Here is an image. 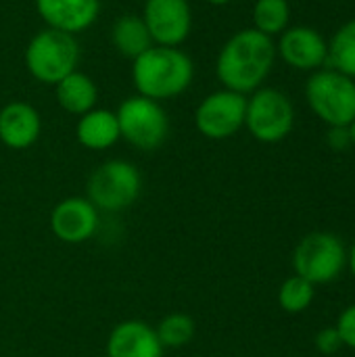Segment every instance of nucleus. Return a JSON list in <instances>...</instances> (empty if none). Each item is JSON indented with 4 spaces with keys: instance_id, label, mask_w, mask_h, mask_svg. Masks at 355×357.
I'll list each match as a JSON object with an SVG mask.
<instances>
[{
    "instance_id": "1",
    "label": "nucleus",
    "mask_w": 355,
    "mask_h": 357,
    "mask_svg": "<svg viewBox=\"0 0 355 357\" xmlns=\"http://www.w3.org/2000/svg\"><path fill=\"white\" fill-rule=\"evenodd\" d=\"M276 61V44L270 36L247 27L236 31L220 48L216 75L226 90L251 94L262 88Z\"/></svg>"
},
{
    "instance_id": "2",
    "label": "nucleus",
    "mask_w": 355,
    "mask_h": 357,
    "mask_svg": "<svg viewBox=\"0 0 355 357\" xmlns=\"http://www.w3.org/2000/svg\"><path fill=\"white\" fill-rule=\"evenodd\" d=\"M195 79L192 59L178 46H151L132 61V84L140 96L157 102L176 98Z\"/></svg>"
},
{
    "instance_id": "3",
    "label": "nucleus",
    "mask_w": 355,
    "mask_h": 357,
    "mask_svg": "<svg viewBox=\"0 0 355 357\" xmlns=\"http://www.w3.org/2000/svg\"><path fill=\"white\" fill-rule=\"evenodd\" d=\"M23 59L36 82L54 86L77 69L80 44L75 36L46 27L27 42Z\"/></svg>"
},
{
    "instance_id": "4",
    "label": "nucleus",
    "mask_w": 355,
    "mask_h": 357,
    "mask_svg": "<svg viewBox=\"0 0 355 357\" xmlns=\"http://www.w3.org/2000/svg\"><path fill=\"white\" fill-rule=\"evenodd\" d=\"M305 98L312 111L331 128H347L355 119V79L331 67L310 75Z\"/></svg>"
},
{
    "instance_id": "5",
    "label": "nucleus",
    "mask_w": 355,
    "mask_h": 357,
    "mask_svg": "<svg viewBox=\"0 0 355 357\" xmlns=\"http://www.w3.org/2000/svg\"><path fill=\"white\" fill-rule=\"evenodd\" d=\"M142 178L134 163L111 159L98 165L88 178V201L100 211H123L140 197Z\"/></svg>"
},
{
    "instance_id": "6",
    "label": "nucleus",
    "mask_w": 355,
    "mask_h": 357,
    "mask_svg": "<svg viewBox=\"0 0 355 357\" xmlns=\"http://www.w3.org/2000/svg\"><path fill=\"white\" fill-rule=\"evenodd\" d=\"M119 136L140 151H157L169 134V117L161 102L134 94L115 111Z\"/></svg>"
},
{
    "instance_id": "7",
    "label": "nucleus",
    "mask_w": 355,
    "mask_h": 357,
    "mask_svg": "<svg viewBox=\"0 0 355 357\" xmlns=\"http://www.w3.org/2000/svg\"><path fill=\"white\" fill-rule=\"evenodd\" d=\"M295 126V109L291 98L276 88H259L247 98L245 128L264 142L274 144L285 140Z\"/></svg>"
},
{
    "instance_id": "8",
    "label": "nucleus",
    "mask_w": 355,
    "mask_h": 357,
    "mask_svg": "<svg viewBox=\"0 0 355 357\" xmlns=\"http://www.w3.org/2000/svg\"><path fill=\"white\" fill-rule=\"evenodd\" d=\"M345 264V247L341 238L331 232H312L303 236L293 253L295 274L314 287L333 282L343 272Z\"/></svg>"
},
{
    "instance_id": "9",
    "label": "nucleus",
    "mask_w": 355,
    "mask_h": 357,
    "mask_svg": "<svg viewBox=\"0 0 355 357\" xmlns=\"http://www.w3.org/2000/svg\"><path fill=\"white\" fill-rule=\"evenodd\" d=\"M247 96L232 90L207 94L195 109V128L209 140H226L245 128Z\"/></svg>"
},
{
    "instance_id": "10",
    "label": "nucleus",
    "mask_w": 355,
    "mask_h": 357,
    "mask_svg": "<svg viewBox=\"0 0 355 357\" xmlns=\"http://www.w3.org/2000/svg\"><path fill=\"white\" fill-rule=\"evenodd\" d=\"M142 21L155 46H180L192 29L188 0H146Z\"/></svg>"
},
{
    "instance_id": "11",
    "label": "nucleus",
    "mask_w": 355,
    "mask_h": 357,
    "mask_svg": "<svg viewBox=\"0 0 355 357\" xmlns=\"http://www.w3.org/2000/svg\"><path fill=\"white\" fill-rule=\"evenodd\" d=\"M276 54H280L289 67L314 73L328 63V42L318 29L295 25L280 33Z\"/></svg>"
},
{
    "instance_id": "12",
    "label": "nucleus",
    "mask_w": 355,
    "mask_h": 357,
    "mask_svg": "<svg viewBox=\"0 0 355 357\" xmlns=\"http://www.w3.org/2000/svg\"><path fill=\"white\" fill-rule=\"evenodd\" d=\"M96 228L98 209L84 197H69L61 201L50 213L52 234L67 245H80L90 241Z\"/></svg>"
},
{
    "instance_id": "13",
    "label": "nucleus",
    "mask_w": 355,
    "mask_h": 357,
    "mask_svg": "<svg viewBox=\"0 0 355 357\" xmlns=\"http://www.w3.org/2000/svg\"><path fill=\"white\" fill-rule=\"evenodd\" d=\"M33 4L46 27L71 36L92 27L100 13V0H33Z\"/></svg>"
},
{
    "instance_id": "14",
    "label": "nucleus",
    "mask_w": 355,
    "mask_h": 357,
    "mask_svg": "<svg viewBox=\"0 0 355 357\" xmlns=\"http://www.w3.org/2000/svg\"><path fill=\"white\" fill-rule=\"evenodd\" d=\"M107 357H163L157 331L142 320L119 322L107 339Z\"/></svg>"
},
{
    "instance_id": "15",
    "label": "nucleus",
    "mask_w": 355,
    "mask_h": 357,
    "mask_svg": "<svg viewBox=\"0 0 355 357\" xmlns=\"http://www.w3.org/2000/svg\"><path fill=\"white\" fill-rule=\"evenodd\" d=\"M42 119L36 107L13 100L0 109V142L13 151H25L40 138Z\"/></svg>"
},
{
    "instance_id": "16",
    "label": "nucleus",
    "mask_w": 355,
    "mask_h": 357,
    "mask_svg": "<svg viewBox=\"0 0 355 357\" xmlns=\"http://www.w3.org/2000/svg\"><path fill=\"white\" fill-rule=\"evenodd\" d=\"M75 138L88 151L111 149L121 138L115 111L94 107L92 111L84 113L75 126Z\"/></svg>"
},
{
    "instance_id": "17",
    "label": "nucleus",
    "mask_w": 355,
    "mask_h": 357,
    "mask_svg": "<svg viewBox=\"0 0 355 357\" xmlns=\"http://www.w3.org/2000/svg\"><path fill=\"white\" fill-rule=\"evenodd\" d=\"M54 94L63 111L71 115H80V117L92 111L98 100V88L94 79L77 69L65 75L59 84H54Z\"/></svg>"
},
{
    "instance_id": "18",
    "label": "nucleus",
    "mask_w": 355,
    "mask_h": 357,
    "mask_svg": "<svg viewBox=\"0 0 355 357\" xmlns=\"http://www.w3.org/2000/svg\"><path fill=\"white\" fill-rule=\"evenodd\" d=\"M111 42L119 54H123L132 61L136 56H140L142 52H146L151 46H155L142 17L132 15V13L115 19L113 27H111Z\"/></svg>"
},
{
    "instance_id": "19",
    "label": "nucleus",
    "mask_w": 355,
    "mask_h": 357,
    "mask_svg": "<svg viewBox=\"0 0 355 357\" xmlns=\"http://www.w3.org/2000/svg\"><path fill=\"white\" fill-rule=\"evenodd\" d=\"M331 69L355 79V19L341 25L333 40L328 42V63Z\"/></svg>"
},
{
    "instance_id": "20",
    "label": "nucleus",
    "mask_w": 355,
    "mask_h": 357,
    "mask_svg": "<svg viewBox=\"0 0 355 357\" xmlns=\"http://www.w3.org/2000/svg\"><path fill=\"white\" fill-rule=\"evenodd\" d=\"M251 15H253V29L274 38L289 27L291 6L287 0H255Z\"/></svg>"
},
{
    "instance_id": "21",
    "label": "nucleus",
    "mask_w": 355,
    "mask_h": 357,
    "mask_svg": "<svg viewBox=\"0 0 355 357\" xmlns=\"http://www.w3.org/2000/svg\"><path fill=\"white\" fill-rule=\"evenodd\" d=\"M155 331H157V337H159L163 349L165 347L178 349V347H184L192 341L195 320L186 314H169L159 322V326Z\"/></svg>"
},
{
    "instance_id": "22",
    "label": "nucleus",
    "mask_w": 355,
    "mask_h": 357,
    "mask_svg": "<svg viewBox=\"0 0 355 357\" xmlns=\"http://www.w3.org/2000/svg\"><path fill=\"white\" fill-rule=\"evenodd\" d=\"M314 301V284L301 276H291L278 289V303L287 314H301Z\"/></svg>"
},
{
    "instance_id": "23",
    "label": "nucleus",
    "mask_w": 355,
    "mask_h": 357,
    "mask_svg": "<svg viewBox=\"0 0 355 357\" xmlns=\"http://www.w3.org/2000/svg\"><path fill=\"white\" fill-rule=\"evenodd\" d=\"M341 335V341H343V347H352L355 349V303L345 307L337 320V326H335Z\"/></svg>"
},
{
    "instance_id": "24",
    "label": "nucleus",
    "mask_w": 355,
    "mask_h": 357,
    "mask_svg": "<svg viewBox=\"0 0 355 357\" xmlns=\"http://www.w3.org/2000/svg\"><path fill=\"white\" fill-rule=\"evenodd\" d=\"M316 347L320 354L324 356H335L341 347H343V341H341V335L339 331L333 326V328H322L318 335H316Z\"/></svg>"
},
{
    "instance_id": "25",
    "label": "nucleus",
    "mask_w": 355,
    "mask_h": 357,
    "mask_svg": "<svg viewBox=\"0 0 355 357\" xmlns=\"http://www.w3.org/2000/svg\"><path fill=\"white\" fill-rule=\"evenodd\" d=\"M347 261H349V270H352V274H354L355 278V243L354 247H352V251H349V255H347Z\"/></svg>"
},
{
    "instance_id": "26",
    "label": "nucleus",
    "mask_w": 355,
    "mask_h": 357,
    "mask_svg": "<svg viewBox=\"0 0 355 357\" xmlns=\"http://www.w3.org/2000/svg\"><path fill=\"white\" fill-rule=\"evenodd\" d=\"M347 134H349V140H352V144H355V119L347 126Z\"/></svg>"
},
{
    "instance_id": "27",
    "label": "nucleus",
    "mask_w": 355,
    "mask_h": 357,
    "mask_svg": "<svg viewBox=\"0 0 355 357\" xmlns=\"http://www.w3.org/2000/svg\"><path fill=\"white\" fill-rule=\"evenodd\" d=\"M205 2H209V4H213V6H226V4H230L232 0H205Z\"/></svg>"
},
{
    "instance_id": "28",
    "label": "nucleus",
    "mask_w": 355,
    "mask_h": 357,
    "mask_svg": "<svg viewBox=\"0 0 355 357\" xmlns=\"http://www.w3.org/2000/svg\"><path fill=\"white\" fill-rule=\"evenodd\" d=\"M140 2H146V0H140Z\"/></svg>"
}]
</instances>
